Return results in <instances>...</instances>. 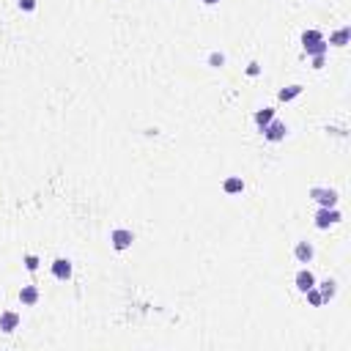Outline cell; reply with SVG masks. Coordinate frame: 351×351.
I'll use <instances>...</instances> for the list:
<instances>
[{"mask_svg":"<svg viewBox=\"0 0 351 351\" xmlns=\"http://www.w3.org/2000/svg\"><path fill=\"white\" fill-rule=\"evenodd\" d=\"M286 124H283V121H269L266 126H263V137H266V140H272V143H277V140H283V137H286Z\"/></svg>","mask_w":351,"mask_h":351,"instance_id":"obj_1","label":"cell"},{"mask_svg":"<svg viewBox=\"0 0 351 351\" xmlns=\"http://www.w3.org/2000/svg\"><path fill=\"white\" fill-rule=\"evenodd\" d=\"M340 220V211H335V208H318V214H315V225L318 228H329L335 225V222Z\"/></svg>","mask_w":351,"mask_h":351,"instance_id":"obj_2","label":"cell"},{"mask_svg":"<svg viewBox=\"0 0 351 351\" xmlns=\"http://www.w3.org/2000/svg\"><path fill=\"white\" fill-rule=\"evenodd\" d=\"M110 242H113V247H115V250H126V247H132L135 236H132V231H124V228H118V231H113Z\"/></svg>","mask_w":351,"mask_h":351,"instance_id":"obj_3","label":"cell"},{"mask_svg":"<svg viewBox=\"0 0 351 351\" xmlns=\"http://www.w3.org/2000/svg\"><path fill=\"white\" fill-rule=\"evenodd\" d=\"M310 195L321 203L324 208H335V203H338V192H335V190H313Z\"/></svg>","mask_w":351,"mask_h":351,"instance_id":"obj_4","label":"cell"},{"mask_svg":"<svg viewBox=\"0 0 351 351\" xmlns=\"http://www.w3.org/2000/svg\"><path fill=\"white\" fill-rule=\"evenodd\" d=\"M52 274H55L58 280H69V274H72V261L58 258V261L52 263Z\"/></svg>","mask_w":351,"mask_h":351,"instance_id":"obj_5","label":"cell"},{"mask_svg":"<svg viewBox=\"0 0 351 351\" xmlns=\"http://www.w3.org/2000/svg\"><path fill=\"white\" fill-rule=\"evenodd\" d=\"M17 327H19V315L17 313H11V310H8V313L0 315V329H3V332H14Z\"/></svg>","mask_w":351,"mask_h":351,"instance_id":"obj_6","label":"cell"},{"mask_svg":"<svg viewBox=\"0 0 351 351\" xmlns=\"http://www.w3.org/2000/svg\"><path fill=\"white\" fill-rule=\"evenodd\" d=\"M315 286V277L307 272V269H302V272H297V288L299 291H307V288Z\"/></svg>","mask_w":351,"mask_h":351,"instance_id":"obj_7","label":"cell"},{"mask_svg":"<svg viewBox=\"0 0 351 351\" xmlns=\"http://www.w3.org/2000/svg\"><path fill=\"white\" fill-rule=\"evenodd\" d=\"M19 302L22 304H36L39 302V291L33 286H25L22 291H19Z\"/></svg>","mask_w":351,"mask_h":351,"instance_id":"obj_8","label":"cell"},{"mask_svg":"<svg viewBox=\"0 0 351 351\" xmlns=\"http://www.w3.org/2000/svg\"><path fill=\"white\" fill-rule=\"evenodd\" d=\"M222 190H225L228 195H236V192H242V190H244V181L239 179V176H231V179H225Z\"/></svg>","mask_w":351,"mask_h":351,"instance_id":"obj_9","label":"cell"},{"mask_svg":"<svg viewBox=\"0 0 351 351\" xmlns=\"http://www.w3.org/2000/svg\"><path fill=\"white\" fill-rule=\"evenodd\" d=\"M349 36H351V30H349V28H340L338 33H332V36H329V44H335V47H343V44H349Z\"/></svg>","mask_w":351,"mask_h":351,"instance_id":"obj_10","label":"cell"},{"mask_svg":"<svg viewBox=\"0 0 351 351\" xmlns=\"http://www.w3.org/2000/svg\"><path fill=\"white\" fill-rule=\"evenodd\" d=\"M294 255H297L299 258V261H310V258H313V247H310V244L307 242H299L297 244V250H294Z\"/></svg>","mask_w":351,"mask_h":351,"instance_id":"obj_11","label":"cell"},{"mask_svg":"<svg viewBox=\"0 0 351 351\" xmlns=\"http://www.w3.org/2000/svg\"><path fill=\"white\" fill-rule=\"evenodd\" d=\"M302 94V85H288V88H283L280 91V101H291V99H297V96Z\"/></svg>","mask_w":351,"mask_h":351,"instance_id":"obj_12","label":"cell"},{"mask_svg":"<svg viewBox=\"0 0 351 351\" xmlns=\"http://www.w3.org/2000/svg\"><path fill=\"white\" fill-rule=\"evenodd\" d=\"M327 47H329V44L324 42V39H318V42L307 44V47H304V52H307V55H324V52H327Z\"/></svg>","mask_w":351,"mask_h":351,"instance_id":"obj_13","label":"cell"},{"mask_svg":"<svg viewBox=\"0 0 351 351\" xmlns=\"http://www.w3.org/2000/svg\"><path fill=\"white\" fill-rule=\"evenodd\" d=\"M272 118H274V110L272 107H263V110H258V113H255V124L258 126H266Z\"/></svg>","mask_w":351,"mask_h":351,"instance_id":"obj_14","label":"cell"},{"mask_svg":"<svg viewBox=\"0 0 351 351\" xmlns=\"http://www.w3.org/2000/svg\"><path fill=\"white\" fill-rule=\"evenodd\" d=\"M304 294H307V299H310V304H313V307H321V304H324V297H321V291H318L315 286L307 288Z\"/></svg>","mask_w":351,"mask_h":351,"instance_id":"obj_15","label":"cell"},{"mask_svg":"<svg viewBox=\"0 0 351 351\" xmlns=\"http://www.w3.org/2000/svg\"><path fill=\"white\" fill-rule=\"evenodd\" d=\"M318 291H321L324 302H329V299L335 297V283H332V280H327V283H321V288H318Z\"/></svg>","mask_w":351,"mask_h":351,"instance_id":"obj_16","label":"cell"},{"mask_svg":"<svg viewBox=\"0 0 351 351\" xmlns=\"http://www.w3.org/2000/svg\"><path fill=\"white\" fill-rule=\"evenodd\" d=\"M318 39H324L318 30H304V36H302V44L307 47V44H313V42H318Z\"/></svg>","mask_w":351,"mask_h":351,"instance_id":"obj_17","label":"cell"},{"mask_svg":"<svg viewBox=\"0 0 351 351\" xmlns=\"http://www.w3.org/2000/svg\"><path fill=\"white\" fill-rule=\"evenodd\" d=\"M25 266H28L30 272H36V269H39V258L36 255H25Z\"/></svg>","mask_w":351,"mask_h":351,"instance_id":"obj_18","label":"cell"},{"mask_svg":"<svg viewBox=\"0 0 351 351\" xmlns=\"http://www.w3.org/2000/svg\"><path fill=\"white\" fill-rule=\"evenodd\" d=\"M208 63H211V66H222V63H225V58H222L220 52H211V55H208Z\"/></svg>","mask_w":351,"mask_h":351,"instance_id":"obj_19","label":"cell"},{"mask_svg":"<svg viewBox=\"0 0 351 351\" xmlns=\"http://www.w3.org/2000/svg\"><path fill=\"white\" fill-rule=\"evenodd\" d=\"M19 8H25V11H33V8H36V0H19Z\"/></svg>","mask_w":351,"mask_h":351,"instance_id":"obj_20","label":"cell"},{"mask_svg":"<svg viewBox=\"0 0 351 351\" xmlns=\"http://www.w3.org/2000/svg\"><path fill=\"white\" fill-rule=\"evenodd\" d=\"M313 69H324V55H313Z\"/></svg>","mask_w":351,"mask_h":351,"instance_id":"obj_21","label":"cell"},{"mask_svg":"<svg viewBox=\"0 0 351 351\" xmlns=\"http://www.w3.org/2000/svg\"><path fill=\"white\" fill-rule=\"evenodd\" d=\"M258 72H261V66H258V63H250V66H247V74H250V77H255Z\"/></svg>","mask_w":351,"mask_h":351,"instance_id":"obj_22","label":"cell"},{"mask_svg":"<svg viewBox=\"0 0 351 351\" xmlns=\"http://www.w3.org/2000/svg\"><path fill=\"white\" fill-rule=\"evenodd\" d=\"M203 3H206V6H214V3H220V0H203Z\"/></svg>","mask_w":351,"mask_h":351,"instance_id":"obj_23","label":"cell"}]
</instances>
